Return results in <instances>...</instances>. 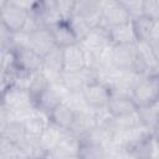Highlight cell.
<instances>
[{"label": "cell", "instance_id": "16", "mask_svg": "<svg viewBox=\"0 0 159 159\" xmlns=\"http://www.w3.org/2000/svg\"><path fill=\"white\" fill-rule=\"evenodd\" d=\"M0 137L1 139L11 144L19 145L26 138V130H25L24 122L20 119L12 118L5 124L0 125Z\"/></svg>", "mask_w": 159, "mask_h": 159}, {"label": "cell", "instance_id": "15", "mask_svg": "<svg viewBox=\"0 0 159 159\" xmlns=\"http://www.w3.org/2000/svg\"><path fill=\"white\" fill-rule=\"evenodd\" d=\"M81 140L80 138L70 134L68 132H65L55 149L52 150L53 154H56L61 159H76L78 155Z\"/></svg>", "mask_w": 159, "mask_h": 159}, {"label": "cell", "instance_id": "33", "mask_svg": "<svg viewBox=\"0 0 159 159\" xmlns=\"http://www.w3.org/2000/svg\"><path fill=\"white\" fill-rule=\"evenodd\" d=\"M152 134H153V139H154V143H155V148L159 149V124L152 130Z\"/></svg>", "mask_w": 159, "mask_h": 159}, {"label": "cell", "instance_id": "34", "mask_svg": "<svg viewBox=\"0 0 159 159\" xmlns=\"http://www.w3.org/2000/svg\"><path fill=\"white\" fill-rule=\"evenodd\" d=\"M43 159H61V158H58L56 154H53L52 152H48L45 157H43Z\"/></svg>", "mask_w": 159, "mask_h": 159}, {"label": "cell", "instance_id": "14", "mask_svg": "<svg viewBox=\"0 0 159 159\" xmlns=\"http://www.w3.org/2000/svg\"><path fill=\"white\" fill-rule=\"evenodd\" d=\"M94 127H96L94 112L93 111H83V112L76 113V117L67 132L81 139L86 134H88Z\"/></svg>", "mask_w": 159, "mask_h": 159}, {"label": "cell", "instance_id": "1", "mask_svg": "<svg viewBox=\"0 0 159 159\" xmlns=\"http://www.w3.org/2000/svg\"><path fill=\"white\" fill-rule=\"evenodd\" d=\"M1 107L9 109L12 118L24 120L30 116L35 108V98L31 93L21 87L11 86L1 91Z\"/></svg>", "mask_w": 159, "mask_h": 159}, {"label": "cell", "instance_id": "9", "mask_svg": "<svg viewBox=\"0 0 159 159\" xmlns=\"http://www.w3.org/2000/svg\"><path fill=\"white\" fill-rule=\"evenodd\" d=\"M63 51V72L72 73L80 72L87 67V55L81 43L71 45Z\"/></svg>", "mask_w": 159, "mask_h": 159}, {"label": "cell", "instance_id": "30", "mask_svg": "<svg viewBox=\"0 0 159 159\" xmlns=\"http://www.w3.org/2000/svg\"><path fill=\"white\" fill-rule=\"evenodd\" d=\"M107 159H138V158H135L133 154H130L124 149H114L108 153Z\"/></svg>", "mask_w": 159, "mask_h": 159}, {"label": "cell", "instance_id": "18", "mask_svg": "<svg viewBox=\"0 0 159 159\" xmlns=\"http://www.w3.org/2000/svg\"><path fill=\"white\" fill-rule=\"evenodd\" d=\"M22 122H24V125H25V130H26V135L27 137L40 138L41 134L47 128V125L50 124V118H48V116H46V114L39 112L37 109H35Z\"/></svg>", "mask_w": 159, "mask_h": 159}, {"label": "cell", "instance_id": "2", "mask_svg": "<svg viewBox=\"0 0 159 159\" xmlns=\"http://www.w3.org/2000/svg\"><path fill=\"white\" fill-rule=\"evenodd\" d=\"M132 97L138 107L155 106L159 103V71L142 76L135 82Z\"/></svg>", "mask_w": 159, "mask_h": 159}, {"label": "cell", "instance_id": "13", "mask_svg": "<svg viewBox=\"0 0 159 159\" xmlns=\"http://www.w3.org/2000/svg\"><path fill=\"white\" fill-rule=\"evenodd\" d=\"M29 47L39 53L41 57H45L52 48L57 46L53 42L50 29L40 27L32 34H29Z\"/></svg>", "mask_w": 159, "mask_h": 159}, {"label": "cell", "instance_id": "7", "mask_svg": "<svg viewBox=\"0 0 159 159\" xmlns=\"http://www.w3.org/2000/svg\"><path fill=\"white\" fill-rule=\"evenodd\" d=\"M80 43L88 53L97 57H99L103 52H106L112 46L111 39H109V31L102 25L92 29L89 34Z\"/></svg>", "mask_w": 159, "mask_h": 159}, {"label": "cell", "instance_id": "17", "mask_svg": "<svg viewBox=\"0 0 159 159\" xmlns=\"http://www.w3.org/2000/svg\"><path fill=\"white\" fill-rule=\"evenodd\" d=\"M109 39L112 45H129L137 43V37L133 27V22L127 21L119 25L111 27L109 30Z\"/></svg>", "mask_w": 159, "mask_h": 159}, {"label": "cell", "instance_id": "4", "mask_svg": "<svg viewBox=\"0 0 159 159\" xmlns=\"http://www.w3.org/2000/svg\"><path fill=\"white\" fill-rule=\"evenodd\" d=\"M68 92L65 88V86L61 83L60 80L51 82V84L35 98V108L46 114L50 116V113L60 106L62 102H65V98L67 97Z\"/></svg>", "mask_w": 159, "mask_h": 159}, {"label": "cell", "instance_id": "26", "mask_svg": "<svg viewBox=\"0 0 159 159\" xmlns=\"http://www.w3.org/2000/svg\"><path fill=\"white\" fill-rule=\"evenodd\" d=\"M67 24L70 25V27H71V30L73 31L75 36L77 37L78 42H81V41L89 34V31L92 30L91 26L87 24V21H86L84 19H82L81 16L76 15V14H73V15L67 20Z\"/></svg>", "mask_w": 159, "mask_h": 159}, {"label": "cell", "instance_id": "12", "mask_svg": "<svg viewBox=\"0 0 159 159\" xmlns=\"http://www.w3.org/2000/svg\"><path fill=\"white\" fill-rule=\"evenodd\" d=\"M47 78L53 82L60 80L63 73V51L60 47L52 48L42 61V70H41Z\"/></svg>", "mask_w": 159, "mask_h": 159}, {"label": "cell", "instance_id": "23", "mask_svg": "<svg viewBox=\"0 0 159 159\" xmlns=\"http://www.w3.org/2000/svg\"><path fill=\"white\" fill-rule=\"evenodd\" d=\"M65 132L66 130L58 128L57 125H55V124H52L50 122V124L47 125V128L45 129V132L39 138L40 145L46 152H52L55 149V147L57 145V143L60 142V139L62 138V135L65 134Z\"/></svg>", "mask_w": 159, "mask_h": 159}, {"label": "cell", "instance_id": "8", "mask_svg": "<svg viewBox=\"0 0 159 159\" xmlns=\"http://www.w3.org/2000/svg\"><path fill=\"white\" fill-rule=\"evenodd\" d=\"M14 56H15V70L19 72L35 73L42 70L43 57H41L29 46L15 48Z\"/></svg>", "mask_w": 159, "mask_h": 159}, {"label": "cell", "instance_id": "11", "mask_svg": "<svg viewBox=\"0 0 159 159\" xmlns=\"http://www.w3.org/2000/svg\"><path fill=\"white\" fill-rule=\"evenodd\" d=\"M137 111L138 106L129 94H113L107 106V112L113 118L127 117L134 114Z\"/></svg>", "mask_w": 159, "mask_h": 159}, {"label": "cell", "instance_id": "25", "mask_svg": "<svg viewBox=\"0 0 159 159\" xmlns=\"http://www.w3.org/2000/svg\"><path fill=\"white\" fill-rule=\"evenodd\" d=\"M51 84V81L47 78V76L40 71L30 75L29 83H27V91L31 93L34 98H36L40 93H42L48 86Z\"/></svg>", "mask_w": 159, "mask_h": 159}, {"label": "cell", "instance_id": "27", "mask_svg": "<svg viewBox=\"0 0 159 159\" xmlns=\"http://www.w3.org/2000/svg\"><path fill=\"white\" fill-rule=\"evenodd\" d=\"M122 2L130 16V20L144 15V0H122Z\"/></svg>", "mask_w": 159, "mask_h": 159}, {"label": "cell", "instance_id": "19", "mask_svg": "<svg viewBox=\"0 0 159 159\" xmlns=\"http://www.w3.org/2000/svg\"><path fill=\"white\" fill-rule=\"evenodd\" d=\"M50 31H51L55 45L60 48H66L71 45L78 43V40L75 36V34L71 30L67 21H62V22L50 27Z\"/></svg>", "mask_w": 159, "mask_h": 159}, {"label": "cell", "instance_id": "5", "mask_svg": "<svg viewBox=\"0 0 159 159\" xmlns=\"http://www.w3.org/2000/svg\"><path fill=\"white\" fill-rule=\"evenodd\" d=\"M82 94L88 108L93 112L107 109V106L113 96L112 88L102 81H96L87 84L83 88Z\"/></svg>", "mask_w": 159, "mask_h": 159}, {"label": "cell", "instance_id": "28", "mask_svg": "<svg viewBox=\"0 0 159 159\" xmlns=\"http://www.w3.org/2000/svg\"><path fill=\"white\" fill-rule=\"evenodd\" d=\"M75 1L76 0H56L57 10L63 19V21H67L75 12Z\"/></svg>", "mask_w": 159, "mask_h": 159}, {"label": "cell", "instance_id": "20", "mask_svg": "<svg viewBox=\"0 0 159 159\" xmlns=\"http://www.w3.org/2000/svg\"><path fill=\"white\" fill-rule=\"evenodd\" d=\"M75 117H76V112L66 102H62L60 106H57L48 116L50 122L52 124L57 125L58 128H61L66 132L70 129Z\"/></svg>", "mask_w": 159, "mask_h": 159}, {"label": "cell", "instance_id": "29", "mask_svg": "<svg viewBox=\"0 0 159 159\" xmlns=\"http://www.w3.org/2000/svg\"><path fill=\"white\" fill-rule=\"evenodd\" d=\"M144 15L155 20H159V0H144Z\"/></svg>", "mask_w": 159, "mask_h": 159}, {"label": "cell", "instance_id": "22", "mask_svg": "<svg viewBox=\"0 0 159 159\" xmlns=\"http://www.w3.org/2000/svg\"><path fill=\"white\" fill-rule=\"evenodd\" d=\"M135 37H137V43L138 42H150L152 40V34H153V27H154V20L148 17L147 15H142L134 20H132Z\"/></svg>", "mask_w": 159, "mask_h": 159}, {"label": "cell", "instance_id": "24", "mask_svg": "<svg viewBox=\"0 0 159 159\" xmlns=\"http://www.w3.org/2000/svg\"><path fill=\"white\" fill-rule=\"evenodd\" d=\"M138 116H139L140 123L150 130H153L159 124V107H158V104L148 106V107H138Z\"/></svg>", "mask_w": 159, "mask_h": 159}, {"label": "cell", "instance_id": "21", "mask_svg": "<svg viewBox=\"0 0 159 159\" xmlns=\"http://www.w3.org/2000/svg\"><path fill=\"white\" fill-rule=\"evenodd\" d=\"M80 150L77 159H107L108 150L103 144L88 140V139H80Z\"/></svg>", "mask_w": 159, "mask_h": 159}, {"label": "cell", "instance_id": "32", "mask_svg": "<svg viewBox=\"0 0 159 159\" xmlns=\"http://www.w3.org/2000/svg\"><path fill=\"white\" fill-rule=\"evenodd\" d=\"M150 41L159 42V20L154 21V27H153V34H152V40Z\"/></svg>", "mask_w": 159, "mask_h": 159}, {"label": "cell", "instance_id": "10", "mask_svg": "<svg viewBox=\"0 0 159 159\" xmlns=\"http://www.w3.org/2000/svg\"><path fill=\"white\" fill-rule=\"evenodd\" d=\"M87 21L91 29H94L101 25V1L96 0H76L75 1V12Z\"/></svg>", "mask_w": 159, "mask_h": 159}, {"label": "cell", "instance_id": "35", "mask_svg": "<svg viewBox=\"0 0 159 159\" xmlns=\"http://www.w3.org/2000/svg\"><path fill=\"white\" fill-rule=\"evenodd\" d=\"M150 159H159V157H157V155H154V157H152Z\"/></svg>", "mask_w": 159, "mask_h": 159}, {"label": "cell", "instance_id": "31", "mask_svg": "<svg viewBox=\"0 0 159 159\" xmlns=\"http://www.w3.org/2000/svg\"><path fill=\"white\" fill-rule=\"evenodd\" d=\"M150 48H152V52L154 55V58L157 61V63L159 65V42H155V41H150Z\"/></svg>", "mask_w": 159, "mask_h": 159}, {"label": "cell", "instance_id": "6", "mask_svg": "<svg viewBox=\"0 0 159 159\" xmlns=\"http://www.w3.org/2000/svg\"><path fill=\"white\" fill-rule=\"evenodd\" d=\"M101 25L106 29H111L116 25L130 21V16L125 10L122 0H107L101 1Z\"/></svg>", "mask_w": 159, "mask_h": 159}, {"label": "cell", "instance_id": "3", "mask_svg": "<svg viewBox=\"0 0 159 159\" xmlns=\"http://www.w3.org/2000/svg\"><path fill=\"white\" fill-rule=\"evenodd\" d=\"M29 10L25 9L19 1H0V19L1 25L12 34L21 32L29 19Z\"/></svg>", "mask_w": 159, "mask_h": 159}]
</instances>
